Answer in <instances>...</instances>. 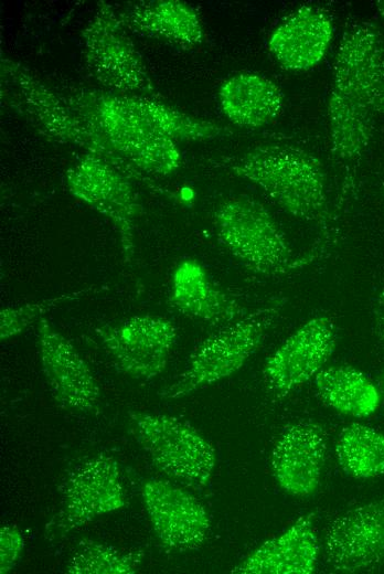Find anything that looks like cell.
<instances>
[{
	"label": "cell",
	"mask_w": 384,
	"mask_h": 574,
	"mask_svg": "<svg viewBox=\"0 0 384 574\" xmlns=\"http://www.w3.org/2000/svg\"><path fill=\"white\" fill-rule=\"evenodd\" d=\"M141 498L152 530L167 550L188 552L203 545L211 518L191 492L167 480L149 479L141 487Z\"/></svg>",
	"instance_id": "7c38bea8"
},
{
	"label": "cell",
	"mask_w": 384,
	"mask_h": 574,
	"mask_svg": "<svg viewBox=\"0 0 384 574\" xmlns=\"http://www.w3.org/2000/svg\"><path fill=\"white\" fill-rule=\"evenodd\" d=\"M337 331L332 319L312 317L291 333L267 359L264 382L276 398H284L323 369L334 351Z\"/></svg>",
	"instance_id": "8fae6325"
},
{
	"label": "cell",
	"mask_w": 384,
	"mask_h": 574,
	"mask_svg": "<svg viewBox=\"0 0 384 574\" xmlns=\"http://www.w3.org/2000/svg\"><path fill=\"white\" fill-rule=\"evenodd\" d=\"M218 102L225 117L236 126L258 128L281 111L284 94L269 78L255 73H238L223 82Z\"/></svg>",
	"instance_id": "44dd1931"
},
{
	"label": "cell",
	"mask_w": 384,
	"mask_h": 574,
	"mask_svg": "<svg viewBox=\"0 0 384 574\" xmlns=\"http://www.w3.org/2000/svg\"><path fill=\"white\" fill-rule=\"evenodd\" d=\"M218 240L246 268L259 275H278L300 268L268 210L248 196L224 201L215 211Z\"/></svg>",
	"instance_id": "5b68a950"
},
{
	"label": "cell",
	"mask_w": 384,
	"mask_h": 574,
	"mask_svg": "<svg viewBox=\"0 0 384 574\" xmlns=\"http://www.w3.org/2000/svg\"><path fill=\"white\" fill-rule=\"evenodd\" d=\"M169 302L180 313L212 326H225L247 313L212 280L202 264L192 258L183 259L173 269Z\"/></svg>",
	"instance_id": "ac0fdd59"
},
{
	"label": "cell",
	"mask_w": 384,
	"mask_h": 574,
	"mask_svg": "<svg viewBox=\"0 0 384 574\" xmlns=\"http://www.w3.org/2000/svg\"><path fill=\"white\" fill-rule=\"evenodd\" d=\"M335 455L341 468L360 479L384 474V435L358 423L345 426L339 434Z\"/></svg>",
	"instance_id": "cb8c5ba5"
},
{
	"label": "cell",
	"mask_w": 384,
	"mask_h": 574,
	"mask_svg": "<svg viewBox=\"0 0 384 574\" xmlns=\"http://www.w3.org/2000/svg\"><path fill=\"white\" fill-rule=\"evenodd\" d=\"M118 14L126 29L146 36L185 47L198 45L204 39L199 13L183 1H140Z\"/></svg>",
	"instance_id": "ffe728a7"
},
{
	"label": "cell",
	"mask_w": 384,
	"mask_h": 574,
	"mask_svg": "<svg viewBox=\"0 0 384 574\" xmlns=\"http://www.w3.org/2000/svg\"><path fill=\"white\" fill-rule=\"evenodd\" d=\"M107 353L121 372L149 381L167 366L177 339L171 320L157 315H137L96 329Z\"/></svg>",
	"instance_id": "30bf717a"
},
{
	"label": "cell",
	"mask_w": 384,
	"mask_h": 574,
	"mask_svg": "<svg viewBox=\"0 0 384 574\" xmlns=\"http://www.w3.org/2000/svg\"><path fill=\"white\" fill-rule=\"evenodd\" d=\"M332 86L359 99L374 115L384 114V39L374 24L356 23L344 32Z\"/></svg>",
	"instance_id": "5bb4252c"
},
{
	"label": "cell",
	"mask_w": 384,
	"mask_h": 574,
	"mask_svg": "<svg viewBox=\"0 0 384 574\" xmlns=\"http://www.w3.org/2000/svg\"><path fill=\"white\" fill-rule=\"evenodd\" d=\"M94 290L95 287L93 286L33 302L3 307L0 310L1 341L9 340L24 332L33 323H38V321L44 317L45 312L51 311L60 305L78 299Z\"/></svg>",
	"instance_id": "484cf974"
},
{
	"label": "cell",
	"mask_w": 384,
	"mask_h": 574,
	"mask_svg": "<svg viewBox=\"0 0 384 574\" xmlns=\"http://www.w3.org/2000/svg\"><path fill=\"white\" fill-rule=\"evenodd\" d=\"M322 238H320L318 242H320ZM324 244H326L327 247H329L330 243H329V238L328 237L327 238L324 237ZM302 257H303V261H305L306 265H309L311 263L309 257L307 256V254L305 256H302Z\"/></svg>",
	"instance_id": "f546056e"
},
{
	"label": "cell",
	"mask_w": 384,
	"mask_h": 574,
	"mask_svg": "<svg viewBox=\"0 0 384 574\" xmlns=\"http://www.w3.org/2000/svg\"><path fill=\"white\" fill-rule=\"evenodd\" d=\"M332 35L333 26L328 13L317 7L303 6L274 30L268 50L282 67L303 71L323 59Z\"/></svg>",
	"instance_id": "d6986e66"
},
{
	"label": "cell",
	"mask_w": 384,
	"mask_h": 574,
	"mask_svg": "<svg viewBox=\"0 0 384 574\" xmlns=\"http://www.w3.org/2000/svg\"><path fill=\"white\" fill-rule=\"evenodd\" d=\"M82 36L84 64L99 84L114 93L159 96L141 55L111 4L98 2Z\"/></svg>",
	"instance_id": "52a82bcc"
},
{
	"label": "cell",
	"mask_w": 384,
	"mask_h": 574,
	"mask_svg": "<svg viewBox=\"0 0 384 574\" xmlns=\"http://www.w3.org/2000/svg\"><path fill=\"white\" fill-rule=\"evenodd\" d=\"M129 417L136 440L161 472L192 489L209 486L216 453L193 426L152 412L131 411Z\"/></svg>",
	"instance_id": "8992f818"
},
{
	"label": "cell",
	"mask_w": 384,
	"mask_h": 574,
	"mask_svg": "<svg viewBox=\"0 0 384 574\" xmlns=\"http://www.w3.org/2000/svg\"><path fill=\"white\" fill-rule=\"evenodd\" d=\"M286 301L274 297L206 337L191 353L185 369L159 395L181 398L236 373L275 326Z\"/></svg>",
	"instance_id": "277c9868"
},
{
	"label": "cell",
	"mask_w": 384,
	"mask_h": 574,
	"mask_svg": "<svg viewBox=\"0 0 384 574\" xmlns=\"http://www.w3.org/2000/svg\"><path fill=\"white\" fill-rule=\"evenodd\" d=\"M383 389H384V376H383Z\"/></svg>",
	"instance_id": "1f68e13d"
},
{
	"label": "cell",
	"mask_w": 384,
	"mask_h": 574,
	"mask_svg": "<svg viewBox=\"0 0 384 574\" xmlns=\"http://www.w3.org/2000/svg\"><path fill=\"white\" fill-rule=\"evenodd\" d=\"M376 8H377V11L380 12L381 17L384 20V0L376 1Z\"/></svg>",
	"instance_id": "f1b7e54d"
},
{
	"label": "cell",
	"mask_w": 384,
	"mask_h": 574,
	"mask_svg": "<svg viewBox=\"0 0 384 574\" xmlns=\"http://www.w3.org/2000/svg\"><path fill=\"white\" fill-rule=\"evenodd\" d=\"M319 397L331 408L353 417H366L380 405V393L361 371L348 365L323 368L314 376Z\"/></svg>",
	"instance_id": "603a6c76"
},
{
	"label": "cell",
	"mask_w": 384,
	"mask_h": 574,
	"mask_svg": "<svg viewBox=\"0 0 384 574\" xmlns=\"http://www.w3.org/2000/svg\"><path fill=\"white\" fill-rule=\"evenodd\" d=\"M104 137L164 136L173 140H210L224 134L213 121L172 108L154 98L72 87L61 93Z\"/></svg>",
	"instance_id": "3957f363"
},
{
	"label": "cell",
	"mask_w": 384,
	"mask_h": 574,
	"mask_svg": "<svg viewBox=\"0 0 384 574\" xmlns=\"http://www.w3.org/2000/svg\"><path fill=\"white\" fill-rule=\"evenodd\" d=\"M328 120L332 156L344 164L358 162L372 140L374 114L355 97L332 86Z\"/></svg>",
	"instance_id": "7402d4cb"
},
{
	"label": "cell",
	"mask_w": 384,
	"mask_h": 574,
	"mask_svg": "<svg viewBox=\"0 0 384 574\" xmlns=\"http://www.w3.org/2000/svg\"><path fill=\"white\" fill-rule=\"evenodd\" d=\"M71 194L106 216L115 227L122 259L135 256V234L140 213L138 195L130 179L107 161L85 155L65 173Z\"/></svg>",
	"instance_id": "9c48e42d"
},
{
	"label": "cell",
	"mask_w": 384,
	"mask_h": 574,
	"mask_svg": "<svg viewBox=\"0 0 384 574\" xmlns=\"http://www.w3.org/2000/svg\"><path fill=\"white\" fill-rule=\"evenodd\" d=\"M382 188H383V195H384V180H383V183H382Z\"/></svg>",
	"instance_id": "4dcf8cb0"
},
{
	"label": "cell",
	"mask_w": 384,
	"mask_h": 574,
	"mask_svg": "<svg viewBox=\"0 0 384 574\" xmlns=\"http://www.w3.org/2000/svg\"><path fill=\"white\" fill-rule=\"evenodd\" d=\"M316 513L297 519L243 559L231 572L238 574H310L317 568L319 543Z\"/></svg>",
	"instance_id": "e0dca14e"
},
{
	"label": "cell",
	"mask_w": 384,
	"mask_h": 574,
	"mask_svg": "<svg viewBox=\"0 0 384 574\" xmlns=\"http://www.w3.org/2000/svg\"><path fill=\"white\" fill-rule=\"evenodd\" d=\"M326 435L313 422L289 425L277 439L270 457L279 487L295 497H308L319 487L326 458Z\"/></svg>",
	"instance_id": "2e32d148"
},
{
	"label": "cell",
	"mask_w": 384,
	"mask_h": 574,
	"mask_svg": "<svg viewBox=\"0 0 384 574\" xmlns=\"http://www.w3.org/2000/svg\"><path fill=\"white\" fill-rule=\"evenodd\" d=\"M24 536L15 524H4L0 528V573L7 574L18 564L23 549Z\"/></svg>",
	"instance_id": "4316f807"
},
{
	"label": "cell",
	"mask_w": 384,
	"mask_h": 574,
	"mask_svg": "<svg viewBox=\"0 0 384 574\" xmlns=\"http://www.w3.org/2000/svg\"><path fill=\"white\" fill-rule=\"evenodd\" d=\"M222 166L259 187L287 213L321 226L323 238L314 248L321 254L327 252L324 235H329L330 221L327 179L317 157L294 145L266 144L226 158Z\"/></svg>",
	"instance_id": "6da1fadb"
},
{
	"label": "cell",
	"mask_w": 384,
	"mask_h": 574,
	"mask_svg": "<svg viewBox=\"0 0 384 574\" xmlns=\"http://www.w3.org/2000/svg\"><path fill=\"white\" fill-rule=\"evenodd\" d=\"M1 92L4 103L40 134L60 144L81 148L117 168L129 179L160 191L157 182L127 162L92 124L61 94L21 64L1 60Z\"/></svg>",
	"instance_id": "7a4b0ae2"
},
{
	"label": "cell",
	"mask_w": 384,
	"mask_h": 574,
	"mask_svg": "<svg viewBox=\"0 0 384 574\" xmlns=\"http://www.w3.org/2000/svg\"><path fill=\"white\" fill-rule=\"evenodd\" d=\"M373 312L376 332L384 341V289L376 296Z\"/></svg>",
	"instance_id": "83f0119b"
},
{
	"label": "cell",
	"mask_w": 384,
	"mask_h": 574,
	"mask_svg": "<svg viewBox=\"0 0 384 574\" xmlns=\"http://www.w3.org/2000/svg\"><path fill=\"white\" fill-rule=\"evenodd\" d=\"M36 339L42 372L54 400L72 411H95L100 387L73 343L45 317L36 323Z\"/></svg>",
	"instance_id": "4fadbf2b"
},
{
	"label": "cell",
	"mask_w": 384,
	"mask_h": 574,
	"mask_svg": "<svg viewBox=\"0 0 384 574\" xmlns=\"http://www.w3.org/2000/svg\"><path fill=\"white\" fill-rule=\"evenodd\" d=\"M58 510L45 525V538L50 541H58L73 530L126 506L119 465L105 454L72 467L58 486Z\"/></svg>",
	"instance_id": "ba28073f"
},
{
	"label": "cell",
	"mask_w": 384,
	"mask_h": 574,
	"mask_svg": "<svg viewBox=\"0 0 384 574\" xmlns=\"http://www.w3.org/2000/svg\"><path fill=\"white\" fill-rule=\"evenodd\" d=\"M324 555L331 567L346 573L384 563V497L332 520L324 536Z\"/></svg>",
	"instance_id": "9a60e30c"
},
{
	"label": "cell",
	"mask_w": 384,
	"mask_h": 574,
	"mask_svg": "<svg viewBox=\"0 0 384 574\" xmlns=\"http://www.w3.org/2000/svg\"><path fill=\"white\" fill-rule=\"evenodd\" d=\"M143 556L142 551L124 550L83 539L75 546L65 571L70 574H134Z\"/></svg>",
	"instance_id": "d4e9b609"
}]
</instances>
